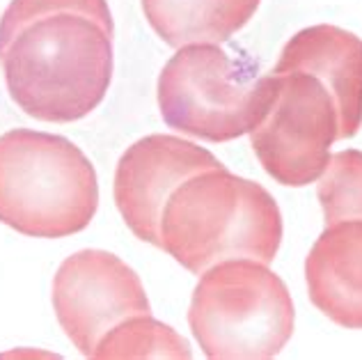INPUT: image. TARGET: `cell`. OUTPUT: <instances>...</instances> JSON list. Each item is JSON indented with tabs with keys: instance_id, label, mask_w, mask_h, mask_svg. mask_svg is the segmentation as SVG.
I'll list each match as a JSON object with an SVG mask.
<instances>
[{
	"instance_id": "1",
	"label": "cell",
	"mask_w": 362,
	"mask_h": 360,
	"mask_svg": "<svg viewBox=\"0 0 362 360\" xmlns=\"http://www.w3.org/2000/svg\"><path fill=\"white\" fill-rule=\"evenodd\" d=\"M106 0H12L0 16V67L12 101L53 124L88 117L112 81Z\"/></svg>"
},
{
	"instance_id": "4",
	"label": "cell",
	"mask_w": 362,
	"mask_h": 360,
	"mask_svg": "<svg viewBox=\"0 0 362 360\" xmlns=\"http://www.w3.org/2000/svg\"><path fill=\"white\" fill-rule=\"evenodd\" d=\"M293 324L287 285L257 260H227L206 269L188 308V326L211 360L275 358L291 339Z\"/></svg>"
},
{
	"instance_id": "10",
	"label": "cell",
	"mask_w": 362,
	"mask_h": 360,
	"mask_svg": "<svg viewBox=\"0 0 362 360\" xmlns=\"http://www.w3.org/2000/svg\"><path fill=\"white\" fill-rule=\"evenodd\" d=\"M310 301L337 326L362 330V221L328 225L305 260Z\"/></svg>"
},
{
	"instance_id": "6",
	"label": "cell",
	"mask_w": 362,
	"mask_h": 360,
	"mask_svg": "<svg viewBox=\"0 0 362 360\" xmlns=\"http://www.w3.org/2000/svg\"><path fill=\"white\" fill-rule=\"evenodd\" d=\"M278 76V99L247 136L266 175L282 186L303 188L326 173L330 147L339 140V112L332 94L314 76Z\"/></svg>"
},
{
	"instance_id": "8",
	"label": "cell",
	"mask_w": 362,
	"mask_h": 360,
	"mask_svg": "<svg viewBox=\"0 0 362 360\" xmlns=\"http://www.w3.org/2000/svg\"><path fill=\"white\" fill-rule=\"evenodd\" d=\"M211 151L179 136H145L122 154L112 195L127 227L160 248V218L177 188L204 170L221 168Z\"/></svg>"
},
{
	"instance_id": "5",
	"label": "cell",
	"mask_w": 362,
	"mask_h": 360,
	"mask_svg": "<svg viewBox=\"0 0 362 360\" xmlns=\"http://www.w3.org/2000/svg\"><path fill=\"white\" fill-rule=\"evenodd\" d=\"M278 90V74L255 79L221 44H188L165 62L156 97L170 129L209 143H230L262 124Z\"/></svg>"
},
{
	"instance_id": "12",
	"label": "cell",
	"mask_w": 362,
	"mask_h": 360,
	"mask_svg": "<svg viewBox=\"0 0 362 360\" xmlns=\"http://www.w3.org/2000/svg\"><path fill=\"white\" fill-rule=\"evenodd\" d=\"M92 358L97 360H138V358H193L190 344L173 326L138 315L124 319L103 335Z\"/></svg>"
},
{
	"instance_id": "3",
	"label": "cell",
	"mask_w": 362,
	"mask_h": 360,
	"mask_svg": "<svg viewBox=\"0 0 362 360\" xmlns=\"http://www.w3.org/2000/svg\"><path fill=\"white\" fill-rule=\"evenodd\" d=\"M97 209V170L69 138L33 129L0 136V223L35 239H64Z\"/></svg>"
},
{
	"instance_id": "13",
	"label": "cell",
	"mask_w": 362,
	"mask_h": 360,
	"mask_svg": "<svg viewBox=\"0 0 362 360\" xmlns=\"http://www.w3.org/2000/svg\"><path fill=\"white\" fill-rule=\"evenodd\" d=\"M323 223L362 221V151L341 149L330 154L326 173L317 182Z\"/></svg>"
},
{
	"instance_id": "11",
	"label": "cell",
	"mask_w": 362,
	"mask_h": 360,
	"mask_svg": "<svg viewBox=\"0 0 362 360\" xmlns=\"http://www.w3.org/2000/svg\"><path fill=\"white\" fill-rule=\"evenodd\" d=\"M147 23L173 49L223 44L259 9L262 0H140Z\"/></svg>"
},
{
	"instance_id": "2",
	"label": "cell",
	"mask_w": 362,
	"mask_h": 360,
	"mask_svg": "<svg viewBox=\"0 0 362 360\" xmlns=\"http://www.w3.org/2000/svg\"><path fill=\"white\" fill-rule=\"evenodd\" d=\"M280 243L282 214L275 197L225 166L181 184L160 218V250L195 276L227 260L271 264Z\"/></svg>"
},
{
	"instance_id": "7",
	"label": "cell",
	"mask_w": 362,
	"mask_h": 360,
	"mask_svg": "<svg viewBox=\"0 0 362 360\" xmlns=\"http://www.w3.org/2000/svg\"><path fill=\"white\" fill-rule=\"evenodd\" d=\"M53 310L64 335L85 358L124 319L151 315L140 276L108 250H78L53 278Z\"/></svg>"
},
{
	"instance_id": "9",
	"label": "cell",
	"mask_w": 362,
	"mask_h": 360,
	"mask_svg": "<svg viewBox=\"0 0 362 360\" xmlns=\"http://www.w3.org/2000/svg\"><path fill=\"white\" fill-rule=\"evenodd\" d=\"M310 74L323 83L339 112V140L362 127V40L337 25L303 28L284 44L273 74Z\"/></svg>"
}]
</instances>
